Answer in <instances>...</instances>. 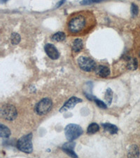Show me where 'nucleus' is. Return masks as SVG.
<instances>
[{
  "label": "nucleus",
  "instance_id": "obj_1",
  "mask_svg": "<svg viewBox=\"0 0 140 158\" xmlns=\"http://www.w3.org/2000/svg\"><path fill=\"white\" fill-rule=\"evenodd\" d=\"M95 19L90 11H80L71 16L67 23V29L73 35H86L95 26Z\"/></svg>",
  "mask_w": 140,
  "mask_h": 158
},
{
  "label": "nucleus",
  "instance_id": "obj_2",
  "mask_svg": "<svg viewBox=\"0 0 140 158\" xmlns=\"http://www.w3.org/2000/svg\"><path fill=\"white\" fill-rule=\"evenodd\" d=\"M32 134L30 133L21 137L17 142V148L19 150L25 153H32L33 150L32 146Z\"/></svg>",
  "mask_w": 140,
  "mask_h": 158
},
{
  "label": "nucleus",
  "instance_id": "obj_3",
  "mask_svg": "<svg viewBox=\"0 0 140 158\" xmlns=\"http://www.w3.org/2000/svg\"><path fill=\"white\" fill-rule=\"evenodd\" d=\"M82 128L75 124H69L65 127V134L69 141H73L78 138L83 134Z\"/></svg>",
  "mask_w": 140,
  "mask_h": 158
},
{
  "label": "nucleus",
  "instance_id": "obj_4",
  "mask_svg": "<svg viewBox=\"0 0 140 158\" xmlns=\"http://www.w3.org/2000/svg\"><path fill=\"white\" fill-rule=\"evenodd\" d=\"M1 116L8 121H13L18 116L16 107L11 104H5L1 108Z\"/></svg>",
  "mask_w": 140,
  "mask_h": 158
},
{
  "label": "nucleus",
  "instance_id": "obj_5",
  "mask_svg": "<svg viewBox=\"0 0 140 158\" xmlns=\"http://www.w3.org/2000/svg\"><path fill=\"white\" fill-rule=\"evenodd\" d=\"M77 62L81 69L86 72H92L97 67L95 62L92 58L87 56L79 57Z\"/></svg>",
  "mask_w": 140,
  "mask_h": 158
},
{
  "label": "nucleus",
  "instance_id": "obj_6",
  "mask_svg": "<svg viewBox=\"0 0 140 158\" xmlns=\"http://www.w3.org/2000/svg\"><path fill=\"white\" fill-rule=\"evenodd\" d=\"M53 106L52 101L48 98L41 99L35 106V110L38 115H44L47 114L51 110Z\"/></svg>",
  "mask_w": 140,
  "mask_h": 158
},
{
  "label": "nucleus",
  "instance_id": "obj_7",
  "mask_svg": "<svg viewBox=\"0 0 140 158\" xmlns=\"http://www.w3.org/2000/svg\"><path fill=\"white\" fill-rule=\"evenodd\" d=\"M44 50L48 57L52 60H57L58 59L60 56V53H59L57 48L52 44H46L44 46Z\"/></svg>",
  "mask_w": 140,
  "mask_h": 158
},
{
  "label": "nucleus",
  "instance_id": "obj_8",
  "mask_svg": "<svg viewBox=\"0 0 140 158\" xmlns=\"http://www.w3.org/2000/svg\"><path fill=\"white\" fill-rule=\"evenodd\" d=\"M81 102H82V99H78L77 97L73 96L70 98L68 101L64 104V106L60 109V112H65V111L70 110V109H72L73 108H74V106H75L76 104L78 103H81Z\"/></svg>",
  "mask_w": 140,
  "mask_h": 158
},
{
  "label": "nucleus",
  "instance_id": "obj_9",
  "mask_svg": "<svg viewBox=\"0 0 140 158\" xmlns=\"http://www.w3.org/2000/svg\"><path fill=\"white\" fill-rule=\"evenodd\" d=\"M75 146V143H72L69 141V143H66L63 145L62 150L65 151V153L72 157H77V155L74 152V148Z\"/></svg>",
  "mask_w": 140,
  "mask_h": 158
},
{
  "label": "nucleus",
  "instance_id": "obj_10",
  "mask_svg": "<svg viewBox=\"0 0 140 158\" xmlns=\"http://www.w3.org/2000/svg\"><path fill=\"white\" fill-rule=\"evenodd\" d=\"M95 74L99 77L102 78H106L110 74V70L107 66L105 65H99L95 68Z\"/></svg>",
  "mask_w": 140,
  "mask_h": 158
},
{
  "label": "nucleus",
  "instance_id": "obj_11",
  "mask_svg": "<svg viewBox=\"0 0 140 158\" xmlns=\"http://www.w3.org/2000/svg\"><path fill=\"white\" fill-rule=\"evenodd\" d=\"M127 68L130 70H135L138 68V61L137 58L132 57H128L127 58Z\"/></svg>",
  "mask_w": 140,
  "mask_h": 158
},
{
  "label": "nucleus",
  "instance_id": "obj_12",
  "mask_svg": "<svg viewBox=\"0 0 140 158\" xmlns=\"http://www.w3.org/2000/svg\"><path fill=\"white\" fill-rule=\"evenodd\" d=\"M102 127L106 131H108L109 134H112V135H113V134H116L118 133V128L116 127V125H112V124L103 123Z\"/></svg>",
  "mask_w": 140,
  "mask_h": 158
},
{
  "label": "nucleus",
  "instance_id": "obj_13",
  "mask_svg": "<svg viewBox=\"0 0 140 158\" xmlns=\"http://www.w3.org/2000/svg\"><path fill=\"white\" fill-rule=\"evenodd\" d=\"M84 48V43L81 39H76L72 44V51L76 53L80 52Z\"/></svg>",
  "mask_w": 140,
  "mask_h": 158
},
{
  "label": "nucleus",
  "instance_id": "obj_14",
  "mask_svg": "<svg viewBox=\"0 0 140 158\" xmlns=\"http://www.w3.org/2000/svg\"><path fill=\"white\" fill-rule=\"evenodd\" d=\"M128 156L129 157H138L139 156V150L136 145H132L129 148Z\"/></svg>",
  "mask_w": 140,
  "mask_h": 158
},
{
  "label": "nucleus",
  "instance_id": "obj_15",
  "mask_svg": "<svg viewBox=\"0 0 140 158\" xmlns=\"http://www.w3.org/2000/svg\"><path fill=\"white\" fill-rule=\"evenodd\" d=\"M0 136L4 138H7L11 136L10 129L2 124L0 125Z\"/></svg>",
  "mask_w": 140,
  "mask_h": 158
},
{
  "label": "nucleus",
  "instance_id": "obj_16",
  "mask_svg": "<svg viewBox=\"0 0 140 158\" xmlns=\"http://www.w3.org/2000/svg\"><path fill=\"white\" fill-rule=\"evenodd\" d=\"M99 130V127L97 123H91L90 125L88 126V129H87V133L88 134H94L97 133Z\"/></svg>",
  "mask_w": 140,
  "mask_h": 158
},
{
  "label": "nucleus",
  "instance_id": "obj_17",
  "mask_svg": "<svg viewBox=\"0 0 140 158\" xmlns=\"http://www.w3.org/2000/svg\"><path fill=\"white\" fill-rule=\"evenodd\" d=\"M65 38H66V35H65L64 33H62V32H58V33H55L52 36L51 39L56 42H62L65 40Z\"/></svg>",
  "mask_w": 140,
  "mask_h": 158
},
{
  "label": "nucleus",
  "instance_id": "obj_18",
  "mask_svg": "<svg viewBox=\"0 0 140 158\" xmlns=\"http://www.w3.org/2000/svg\"><path fill=\"white\" fill-rule=\"evenodd\" d=\"M106 103L107 104V106L111 105L112 99H113V91L111 89H107V91H106L105 93V97Z\"/></svg>",
  "mask_w": 140,
  "mask_h": 158
},
{
  "label": "nucleus",
  "instance_id": "obj_19",
  "mask_svg": "<svg viewBox=\"0 0 140 158\" xmlns=\"http://www.w3.org/2000/svg\"><path fill=\"white\" fill-rule=\"evenodd\" d=\"M20 36L19 35V34L16 33H14L11 34V44H14V45H17L20 43Z\"/></svg>",
  "mask_w": 140,
  "mask_h": 158
},
{
  "label": "nucleus",
  "instance_id": "obj_20",
  "mask_svg": "<svg viewBox=\"0 0 140 158\" xmlns=\"http://www.w3.org/2000/svg\"><path fill=\"white\" fill-rule=\"evenodd\" d=\"M139 13V8L137 6V4H135L134 3L132 4L131 5V14L133 17H136L137 15H138Z\"/></svg>",
  "mask_w": 140,
  "mask_h": 158
},
{
  "label": "nucleus",
  "instance_id": "obj_21",
  "mask_svg": "<svg viewBox=\"0 0 140 158\" xmlns=\"http://www.w3.org/2000/svg\"><path fill=\"white\" fill-rule=\"evenodd\" d=\"M94 101H95V103L97 104V106L99 107V108H103V109H105V108H107V104H106V103H105V102L100 101V100H98V99H95L94 100Z\"/></svg>",
  "mask_w": 140,
  "mask_h": 158
},
{
  "label": "nucleus",
  "instance_id": "obj_22",
  "mask_svg": "<svg viewBox=\"0 0 140 158\" xmlns=\"http://www.w3.org/2000/svg\"><path fill=\"white\" fill-rule=\"evenodd\" d=\"M101 1H103V0H84L81 2V4H89L91 3H95V2H99Z\"/></svg>",
  "mask_w": 140,
  "mask_h": 158
},
{
  "label": "nucleus",
  "instance_id": "obj_23",
  "mask_svg": "<svg viewBox=\"0 0 140 158\" xmlns=\"http://www.w3.org/2000/svg\"><path fill=\"white\" fill-rule=\"evenodd\" d=\"M65 1H66V0H60V1L58 3V4H57V7H60V6H62V4L65 3Z\"/></svg>",
  "mask_w": 140,
  "mask_h": 158
},
{
  "label": "nucleus",
  "instance_id": "obj_24",
  "mask_svg": "<svg viewBox=\"0 0 140 158\" xmlns=\"http://www.w3.org/2000/svg\"><path fill=\"white\" fill-rule=\"evenodd\" d=\"M7 0H1V2H2V3H4V2H6Z\"/></svg>",
  "mask_w": 140,
  "mask_h": 158
},
{
  "label": "nucleus",
  "instance_id": "obj_25",
  "mask_svg": "<svg viewBox=\"0 0 140 158\" xmlns=\"http://www.w3.org/2000/svg\"><path fill=\"white\" fill-rule=\"evenodd\" d=\"M139 56H140V50H139Z\"/></svg>",
  "mask_w": 140,
  "mask_h": 158
}]
</instances>
